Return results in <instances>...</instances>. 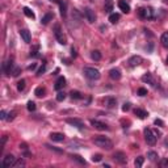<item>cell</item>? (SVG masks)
I'll list each match as a JSON object with an SVG mask.
<instances>
[{
    "instance_id": "f35d334b",
    "label": "cell",
    "mask_w": 168,
    "mask_h": 168,
    "mask_svg": "<svg viewBox=\"0 0 168 168\" xmlns=\"http://www.w3.org/2000/svg\"><path fill=\"white\" fill-rule=\"evenodd\" d=\"M45 71H46V64L43 63V64H42V66L40 67V70H38V71H37V76H41V75L43 74Z\"/></svg>"
},
{
    "instance_id": "6da1fadb",
    "label": "cell",
    "mask_w": 168,
    "mask_h": 168,
    "mask_svg": "<svg viewBox=\"0 0 168 168\" xmlns=\"http://www.w3.org/2000/svg\"><path fill=\"white\" fill-rule=\"evenodd\" d=\"M93 143L96 145L97 147H101V148H104V150H112V147H113V142L109 138L103 137V135L96 137V138L93 139Z\"/></svg>"
},
{
    "instance_id": "7c38bea8",
    "label": "cell",
    "mask_w": 168,
    "mask_h": 168,
    "mask_svg": "<svg viewBox=\"0 0 168 168\" xmlns=\"http://www.w3.org/2000/svg\"><path fill=\"white\" fill-rule=\"evenodd\" d=\"M109 76L113 80H120L121 79V71H120L118 68H112L110 71H109Z\"/></svg>"
},
{
    "instance_id": "ac0fdd59",
    "label": "cell",
    "mask_w": 168,
    "mask_h": 168,
    "mask_svg": "<svg viewBox=\"0 0 168 168\" xmlns=\"http://www.w3.org/2000/svg\"><path fill=\"white\" fill-rule=\"evenodd\" d=\"M12 68H13V61L9 59L8 62L4 63V72L5 74H11L12 72Z\"/></svg>"
},
{
    "instance_id": "74e56055",
    "label": "cell",
    "mask_w": 168,
    "mask_h": 168,
    "mask_svg": "<svg viewBox=\"0 0 168 168\" xmlns=\"http://www.w3.org/2000/svg\"><path fill=\"white\" fill-rule=\"evenodd\" d=\"M64 99H66V93H64V92H58V95H57L58 101H63Z\"/></svg>"
},
{
    "instance_id": "f546056e",
    "label": "cell",
    "mask_w": 168,
    "mask_h": 168,
    "mask_svg": "<svg viewBox=\"0 0 168 168\" xmlns=\"http://www.w3.org/2000/svg\"><path fill=\"white\" fill-rule=\"evenodd\" d=\"M146 19H147V20L154 19V11H152V8H146Z\"/></svg>"
},
{
    "instance_id": "b9f144b4",
    "label": "cell",
    "mask_w": 168,
    "mask_h": 168,
    "mask_svg": "<svg viewBox=\"0 0 168 168\" xmlns=\"http://www.w3.org/2000/svg\"><path fill=\"white\" fill-rule=\"evenodd\" d=\"M16 116V112H11V113H8V117H7V121H12L13 118H15Z\"/></svg>"
},
{
    "instance_id": "f6af8a7d",
    "label": "cell",
    "mask_w": 168,
    "mask_h": 168,
    "mask_svg": "<svg viewBox=\"0 0 168 168\" xmlns=\"http://www.w3.org/2000/svg\"><path fill=\"white\" fill-rule=\"evenodd\" d=\"M154 124H155L156 126H158V125H159V126H163V125H164V122H163V121H162V120L156 118V120H155V121H154Z\"/></svg>"
},
{
    "instance_id": "5b68a950",
    "label": "cell",
    "mask_w": 168,
    "mask_h": 168,
    "mask_svg": "<svg viewBox=\"0 0 168 168\" xmlns=\"http://www.w3.org/2000/svg\"><path fill=\"white\" fill-rule=\"evenodd\" d=\"M15 162H16L15 156H13V155H7L4 159H3L1 166H3V168H9V167L15 166Z\"/></svg>"
},
{
    "instance_id": "3957f363",
    "label": "cell",
    "mask_w": 168,
    "mask_h": 168,
    "mask_svg": "<svg viewBox=\"0 0 168 168\" xmlns=\"http://www.w3.org/2000/svg\"><path fill=\"white\" fill-rule=\"evenodd\" d=\"M145 139H146V142H147V145H150V146H154V145L156 143V135H155V133H154L151 129H145Z\"/></svg>"
},
{
    "instance_id": "9c48e42d",
    "label": "cell",
    "mask_w": 168,
    "mask_h": 168,
    "mask_svg": "<svg viewBox=\"0 0 168 168\" xmlns=\"http://www.w3.org/2000/svg\"><path fill=\"white\" fill-rule=\"evenodd\" d=\"M91 125L93 126L95 129H97V130H109L108 125L104 124V122L97 121V120H91Z\"/></svg>"
},
{
    "instance_id": "db71d44e",
    "label": "cell",
    "mask_w": 168,
    "mask_h": 168,
    "mask_svg": "<svg viewBox=\"0 0 168 168\" xmlns=\"http://www.w3.org/2000/svg\"><path fill=\"white\" fill-rule=\"evenodd\" d=\"M167 63H168V58H167Z\"/></svg>"
},
{
    "instance_id": "e575fe53",
    "label": "cell",
    "mask_w": 168,
    "mask_h": 168,
    "mask_svg": "<svg viewBox=\"0 0 168 168\" xmlns=\"http://www.w3.org/2000/svg\"><path fill=\"white\" fill-rule=\"evenodd\" d=\"M101 159H103L101 154H96V155L92 156V162H95V163H99V162H101Z\"/></svg>"
},
{
    "instance_id": "8d00e7d4",
    "label": "cell",
    "mask_w": 168,
    "mask_h": 168,
    "mask_svg": "<svg viewBox=\"0 0 168 168\" xmlns=\"http://www.w3.org/2000/svg\"><path fill=\"white\" fill-rule=\"evenodd\" d=\"M138 16H139L141 19H146V8H139Z\"/></svg>"
},
{
    "instance_id": "681fc988",
    "label": "cell",
    "mask_w": 168,
    "mask_h": 168,
    "mask_svg": "<svg viewBox=\"0 0 168 168\" xmlns=\"http://www.w3.org/2000/svg\"><path fill=\"white\" fill-rule=\"evenodd\" d=\"M71 53H72V54H71V55H72V57H74V58H75V57H76V50H75V49H74V47H72Z\"/></svg>"
},
{
    "instance_id": "7402d4cb",
    "label": "cell",
    "mask_w": 168,
    "mask_h": 168,
    "mask_svg": "<svg viewBox=\"0 0 168 168\" xmlns=\"http://www.w3.org/2000/svg\"><path fill=\"white\" fill-rule=\"evenodd\" d=\"M120 17H121V16H120L118 13H110V15H109V21H110V24H116V22H118Z\"/></svg>"
},
{
    "instance_id": "7bdbcfd3",
    "label": "cell",
    "mask_w": 168,
    "mask_h": 168,
    "mask_svg": "<svg viewBox=\"0 0 168 168\" xmlns=\"http://www.w3.org/2000/svg\"><path fill=\"white\" fill-rule=\"evenodd\" d=\"M30 55L32 57H40V54H38V46H36V49L33 51H30Z\"/></svg>"
},
{
    "instance_id": "cb8c5ba5",
    "label": "cell",
    "mask_w": 168,
    "mask_h": 168,
    "mask_svg": "<svg viewBox=\"0 0 168 168\" xmlns=\"http://www.w3.org/2000/svg\"><path fill=\"white\" fill-rule=\"evenodd\" d=\"M105 103H106V106H108V108H114L117 104L116 99H113V97H106Z\"/></svg>"
},
{
    "instance_id": "4316f807",
    "label": "cell",
    "mask_w": 168,
    "mask_h": 168,
    "mask_svg": "<svg viewBox=\"0 0 168 168\" xmlns=\"http://www.w3.org/2000/svg\"><path fill=\"white\" fill-rule=\"evenodd\" d=\"M91 58L93 61H100L101 59V53H100L99 50H93V51L91 53Z\"/></svg>"
},
{
    "instance_id": "83f0119b",
    "label": "cell",
    "mask_w": 168,
    "mask_h": 168,
    "mask_svg": "<svg viewBox=\"0 0 168 168\" xmlns=\"http://www.w3.org/2000/svg\"><path fill=\"white\" fill-rule=\"evenodd\" d=\"M143 162H145V158H143V156H138V158L134 160V166H135L137 168H141L142 166H143Z\"/></svg>"
},
{
    "instance_id": "277c9868",
    "label": "cell",
    "mask_w": 168,
    "mask_h": 168,
    "mask_svg": "<svg viewBox=\"0 0 168 168\" xmlns=\"http://www.w3.org/2000/svg\"><path fill=\"white\" fill-rule=\"evenodd\" d=\"M54 34H55V38L58 40V42H59L61 45H66V37L63 36V32L61 30V25H55L54 26Z\"/></svg>"
},
{
    "instance_id": "11a10c76",
    "label": "cell",
    "mask_w": 168,
    "mask_h": 168,
    "mask_svg": "<svg viewBox=\"0 0 168 168\" xmlns=\"http://www.w3.org/2000/svg\"><path fill=\"white\" fill-rule=\"evenodd\" d=\"M164 1H168V0H164Z\"/></svg>"
},
{
    "instance_id": "44dd1931",
    "label": "cell",
    "mask_w": 168,
    "mask_h": 168,
    "mask_svg": "<svg viewBox=\"0 0 168 168\" xmlns=\"http://www.w3.org/2000/svg\"><path fill=\"white\" fill-rule=\"evenodd\" d=\"M24 13H25V16L26 17H29V19H36V15H34V12H33L30 8H28V7H24Z\"/></svg>"
},
{
    "instance_id": "484cf974",
    "label": "cell",
    "mask_w": 168,
    "mask_h": 168,
    "mask_svg": "<svg viewBox=\"0 0 168 168\" xmlns=\"http://www.w3.org/2000/svg\"><path fill=\"white\" fill-rule=\"evenodd\" d=\"M142 82L143 83H150V84H154V79H152V75L151 74H146L142 76Z\"/></svg>"
},
{
    "instance_id": "8992f818",
    "label": "cell",
    "mask_w": 168,
    "mask_h": 168,
    "mask_svg": "<svg viewBox=\"0 0 168 168\" xmlns=\"http://www.w3.org/2000/svg\"><path fill=\"white\" fill-rule=\"evenodd\" d=\"M84 16H85L87 21H88L89 24H93V22L96 21V15H95V12L91 8H85V9H84Z\"/></svg>"
},
{
    "instance_id": "5bb4252c",
    "label": "cell",
    "mask_w": 168,
    "mask_h": 168,
    "mask_svg": "<svg viewBox=\"0 0 168 168\" xmlns=\"http://www.w3.org/2000/svg\"><path fill=\"white\" fill-rule=\"evenodd\" d=\"M118 8L124 13H129V12H130V5H129L125 0H120V1H118Z\"/></svg>"
},
{
    "instance_id": "1f68e13d",
    "label": "cell",
    "mask_w": 168,
    "mask_h": 168,
    "mask_svg": "<svg viewBox=\"0 0 168 168\" xmlns=\"http://www.w3.org/2000/svg\"><path fill=\"white\" fill-rule=\"evenodd\" d=\"M25 83H26V82H25L24 79H21L20 82L17 83V91L19 92H21V91H24V89H25Z\"/></svg>"
},
{
    "instance_id": "d4e9b609",
    "label": "cell",
    "mask_w": 168,
    "mask_h": 168,
    "mask_svg": "<svg viewBox=\"0 0 168 168\" xmlns=\"http://www.w3.org/2000/svg\"><path fill=\"white\" fill-rule=\"evenodd\" d=\"M112 11H113V1L112 0H105V12L112 13Z\"/></svg>"
},
{
    "instance_id": "e0dca14e",
    "label": "cell",
    "mask_w": 168,
    "mask_h": 168,
    "mask_svg": "<svg viewBox=\"0 0 168 168\" xmlns=\"http://www.w3.org/2000/svg\"><path fill=\"white\" fill-rule=\"evenodd\" d=\"M59 8H61V16L64 19L67 16V4L66 1H63V0H61L59 3Z\"/></svg>"
},
{
    "instance_id": "d6986e66",
    "label": "cell",
    "mask_w": 168,
    "mask_h": 168,
    "mask_svg": "<svg viewBox=\"0 0 168 168\" xmlns=\"http://www.w3.org/2000/svg\"><path fill=\"white\" fill-rule=\"evenodd\" d=\"M53 17H54V16H53V13H46V15H45L43 17H42L41 22H42L43 25H47V24H49V21L53 20Z\"/></svg>"
},
{
    "instance_id": "ba28073f",
    "label": "cell",
    "mask_w": 168,
    "mask_h": 168,
    "mask_svg": "<svg viewBox=\"0 0 168 168\" xmlns=\"http://www.w3.org/2000/svg\"><path fill=\"white\" fill-rule=\"evenodd\" d=\"M142 62H143V59H142V57H139V55H133L131 58H129V66L130 67H137L139 66Z\"/></svg>"
},
{
    "instance_id": "4fadbf2b",
    "label": "cell",
    "mask_w": 168,
    "mask_h": 168,
    "mask_svg": "<svg viewBox=\"0 0 168 168\" xmlns=\"http://www.w3.org/2000/svg\"><path fill=\"white\" fill-rule=\"evenodd\" d=\"M50 139L53 142H63L64 141V134L62 133H51L50 134Z\"/></svg>"
},
{
    "instance_id": "ffe728a7",
    "label": "cell",
    "mask_w": 168,
    "mask_h": 168,
    "mask_svg": "<svg viewBox=\"0 0 168 168\" xmlns=\"http://www.w3.org/2000/svg\"><path fill=\"white\" fill-rule=\"evenodd\" d=\"M45 93H46V89H45L43 87H38V88H36V91H34V95L37 97H43Z\"/></svg>"
},
{
    "instance_id": "ee69618b",
    "label": "cell",
    "mask_w": 168,
    "mask_h": 168,
    "mask_svg": "<svg viewBox=\"0 0 168 168\" xmlns=\"http://www.w3.org/2000/svg\"><path fill=\"white\" fill-rule=\"evenodd\" d=\"M46 147H47V148H50V150H53V151H55V152H58V154H62V150H58V148L51 147V146H49V145H46Z\"/></svg>"
},
{
    "instance_id": "c3c4849f",
    "label": "cell",
    "mask_w": 168,
    "mask_h": 168,
    "mask_svg": "<svg viewBox=\"0 0 168 168\" xmlns=\"http://www.w3.org/2000/svg\"><path fill=\"white\" fill-rule=\"evenodd\" d=\"M17 166H24V162H22L21 159L17 162V163H15V166H13V167H17Z\"/></svg>"
},
{
    "instance_id": "603a6c76",
    "label": "cell",
    "mask_w": 168,
    "mask_h": 168,
    "mask_svg": "<svg viewBox=\"0 0 168 168\" xmlns=\"http://www.w3.org/2000/svg\"><path fill=\"white\" fill-rule=\"evenodd\" d=\"M160 42H162V45H163V47L168 49V32H166V33H163V34H162Z\"/></svg>"
},
{
    "instance_id": "d6a6232c",
    "label": "cell",
    "mask_w": 168,
    "mask_h": 168,
    "mask_svg": "<svg viewBox=\"0 0 168 168\" xmlns=\"http://www.w3.org/2000/svg\"><path fill=\"white\" fill-rule=\"evenodd\" d=\"M26 108H28V110H29V112H34L37 106H36V103L29 101V103H28V105H26Z\"/></svg>"
},
{
    "instance_id": "4dcf8cb0",
    "label": "cell",
    "mask_w": 168,
    "mask_h": 168,
    "mask_svg": "<svg viewBox=\"0 0 168 168\" xmlns=\"http://www.w3.org/2000/svg\"><path fill=\"white\" fill-rule=\"evenodd\" d=\"M147 158L150 159V160H156V159H158V154H156L155 151H150V152H147Z\"/></svg>"
},
{
    "instance_id": "8fae6325",
    "label": "cell",
    "mask_w": 168,
    "mask_h": 168,
    "mask_svg": "<svg viewBox=\"0 0 168 168\" xmlns=\"http://www.w3.org/2000/svg\"><path fill=\"white\" fill-rule=\"evenodd\" d=\"M20 36L22 38V41L25 42V43H30V41H32V37H30V32L28 29H21L20 30Z\"/></svg>"
},
{
    "instance_id": "836d02e7",
    "label": "cell",
    "mask_w": 168,
    "mask_h": 168,
    "mask_svg": "<svg viewBox=\"0 0 168 168\" xmlns=\"http://www.w3.org/2000/svg\"><path fill=\"white\" fill-rule=\"evenodd\" d=\"M71 158L74 159V160H76V162H79L80 164H85V160L82 158V156H79V155H71Z\"/></svg>"
},
{
    "instance_id": "d590c367",
    "label": "cell",
    "mask_w": 168,
    "mask_h": 168,
    "mask_svg": "<svg viewBox=\"0 0 168 168\" xmlns=\"http://www.w3.org/2000/svg\"><path fill=\"white\" fill-rule=\"evenodd\" d=\"M72 20H76V21L80 20V15L78 12V9H72Z\"/></svg>"
},
{
    "instance_id": "60d3db41",
    "label": "cell",
    "mask_w": 168,
    "mask_h": 168,
    "mask_svg": "<svg viewBox=\"0 0 168 168\" xmlns=\"http://www.w3.org/2000/svg\"><path fill=\"white\" fill-rule=\"evenodd\" d=\"M138 95H139V96H146V95H147V89L146 88H139L138 89Z\"/></svg>"
},
{
    "instance_id": "816d5d0a",
    "label": "cell",
    "mask_w": 168,
    "mask_h": 168,
    "mask_svg": "<svg viewBox=\"0 0 168 168\" xmlns=\"http://www.w3.org/2000/svg\"><path fill=\"white\" fill-rule=\"evenodd\" d=\"M167 164H168V160H163V162H162V166H167Z\"/></svg>"
},
{
    "instance_id": "ab89813d",
    "label": "cell",
    "mask_w": 168,
    "mask_h": 168,
    "mask_svg": "<svg viewBox=\"0 0 168 168\" xmlns=\"http://www.w3.org/2000/svg\"><path fill=\"white\" fill-rule=\"evenodd\" d=\"M20 72H21V68L16 67V68L12 70V72H11V74H12V76H19V74H20Z\"/></svg>"
},
{
    "instance_id": "7a4b0ae2",
    "label": "cell",
    "mask_w": 168,
    "mask_h": 168,
    "mask_svg": "<svg viewBox=\"0 0 168 168\" xmlns=\"http://www.w3.org/2000/svg\"><path fill=\"white\" fill-rule=\"evenodd\" d=\"M83 72H84V75L91 80L100 79V71L99 70H96V68H93V67H85V68L83 70Z\"/></svg>"
},
{
    "instance_id": "2e32d148",
    "label": "cell",
    "mask_w": 168,
    "mask_h": 168,
    "mask_svg": "<svg viewBox=\"0 0 168 168\" xmlns=\"http://www.w3.org/2000/svg\"><path fill=\"white\" fill-rule=\"evenodd\" d=\"M134 113H135V116L138 117V118H141V120H143V118H146V117L148 116V113L146 110H143V109H135V110H134Z\"/></svg>"
},
{
    "instance_id": "9f6ffc18",
    "label": "cell",
    "mask_w": 168,
    "mask_h": 168,
    "mask_svg": "<svg viewBox=\"0 0 168 168\" xmlns=\"http://www.w3.org/2000/svg\"><path fill=\"white\" fill-rule=\"evenodd\" d=\"M91 1H95V0H91Z\"/></svg>"
},
{
    "instance_id": "7dc6e473",
    "label": "cell",
    "mask_w": 168,
    "mask_h": 168,
    "mask_svg": "<svg viewBox=\"0 0 168 168\" xmlns=\"http://www.w3.org/2000/svg\"><path fill=\"white\" fill-rule=\"evenodd\" d=\"M0 118H1V120H7V113H5V110L0 112Z\"/></svg>"
},
{
    "instance_id": "9a60e30c",
    "label": "cell",
    "mask_w": 168,
    "mask_h": 168,
    "mask_svg": "<svg viewBox=\"0 0 168 168\" xmlns=\"http://www.w3.org/2000/svg\"><path fill=\"white\" fill-rule=\"evenodd\" d=\"M64 85H66V79H64L63 76H59V78H58V80L55 82L54 88L57 89V91H59V89H62Z\"/></svg>"
},
{
    "instance_id": "52a82bcc",
    "label": "cell",
    "mask_w": 168,
    "mask_h": 168,
    "mask_svg": "<svg viewBox=\"0 0 168 168\" xmlns=\"http://www.w3.org/2000/svg\"><path fill=\"white\" fill-rule=\"evenodd\" d=\"M66 122L68 125L74 126V127H78V129H83L84 127L83 121L82 120H79V118H66Z\"/></svg>"
},
{
    "instance_id": "30bf717a",
    "label": "cell",
    "mask_w": 168,
    "mask_h": 168,
    "mask_svg": "<svg viewBox=\"0 0 168 168\" xmlns=\"http://www.w3.org/2000/svg\"><path fill=\"white\" fill-rule=\"evenodd\" d=\"M114 160L116 162H118L120 164H125V163H127V158H126V155L124 152H121V151H120V152H116L114 154Z\"/></svg>"
},
{
    "instance_id": "f5cc1de1",
    "label": "cell",
    "mask_w": 168,
    "mask_h": 168,
    "mask_svg": "<svg viewBox=\"0 0 168 168\" xmlns=\"http://www.w3.org/2000/svg\"><path fill=\"white\" fill-rule=\"evenodd\" d=\"M51 1H54V3H57V4H59L61 0H51Z\"/></svg>"
},
{
    "instance_id": "f907efd6",
    "label": "cell",
    "mask_w": 168,
    "mask_h": 168,
    "mask_svg": "<svg viewBox=\"0 0 168 168\" xmlns=\"http://www.w3.org/2000/svg\"><path fill=\"white\" fill-rule=\"evenodd\" d=\"M36 66H37V64H36V63H33V64H30V66L28 67V68H29V70H34V68H36Z\"/></svg>"
},
{
    "instance_id": "bcb514c9",
    "label": "cell",
    "mask_w": 168,
    "mask_h": 168,
    "mask_svg": "<svg viewBox=\"0 0 168 168\" xmlns=\"http://www.w3.org/2000/svg\"><path fill=\"white\" fill-rule=\"evenodd\" d=\"M129 109H130V103H126V104H124V106H122V110L127 112Z\"/></svg>"
},
{
    "instance_id": "f1b7e54d",
    "label": "cell",
    "mask_w": 168,
    "mask_h": 168,
    "mask_svg": "<svg viewBox=\"0 0 168 168\" xmlns=\"http://www.w3.org/2000/svg\"><path fill=\"white\" fill-rule=\"evenodd\" d=\"M70 96H71V99H74V100H80L82 99V93H80L79 91H71L70 92Z\"/></svg>"
}]
</instances>
